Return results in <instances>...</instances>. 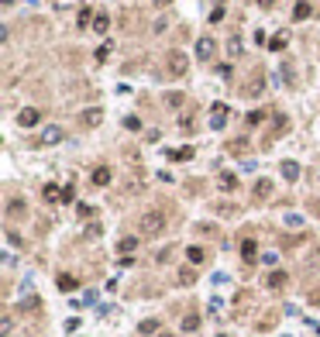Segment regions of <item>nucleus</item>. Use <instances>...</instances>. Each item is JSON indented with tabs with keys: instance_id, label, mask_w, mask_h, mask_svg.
<instances>
[{
	"instance_id": "obj_5",
	"label": "nucleus",
	"mask_w": 320,
	"mask_h": 337,
	"mask_svg": "<svg viewBox=\"0 0 320 337\" xmlns=\"http://www.w3.org/2000/svg\"><path fill=\"white\" fill-rule=\"evenodd\" d=\"M272 190H275V183H272V179H255L251 196H255V200H269V196H272Z\"/></svg>"
},
{
	"instance_id": "obj_33",
	"label": "nucleus",
	"mask_w": 320,
	"mask_h": 337,
	"mask_svg": "<svg viewBox=\"0 0 320 337\" xmlns=\"http://www.w3.org/2000/svg\"><path fill=\"white\" fill-rule=\"evenodd\" d=\"M124 128H128V131H141V121L131 114V117H124Z\"/></svg>"
},
{
	"instance_id": "obj_15",
	"label": "nucleus",
	"mask_w": 320,
	"mask_h": 337,
	"mask_svg": "<svg viewBox=\"0 0 320 337\" xmlns=\"http://www.w3.org/2000/svg\"><path fill=\"white\" fill-rule=\"evenodd\" d=\"M255 255H258V244H255L251 238H244V241H241V258H244V265H251Z\"/></svg>"
},
{
	"instance_id": "obj_40",
	"label": "nucleus",
	"mask_w": 320,
	"mask_h": 337,
	"mask_svg": "<svg viewBox=\"0 0 320 337\" xmlns=\"http://www.w3.org/2000/svg\"><path fill=\"white\" fill-rule=\"evenodd\" d=\"M80 217H93V206L90 203H80Z\"/></svg>"
},
{
	"instance_id": "obj_41",
	"label": "nucleus",
	"mask_w": 320,
	"mask_h": 337,
	"mask_svg": "<svg viewBox=\"0 0 320 337\" xmlns=\"http://www.w3.org/2000/svg\"><path fill=\"white\" fill-rule=\"evenodd\" d=\"M258 3H262V7H265V10H272V7H275V3H279V0H258Z\"/></svg>"
},
{
	"instance_id": "obj_26",
	"label": "nucleus",
	"mask_w": 320,
	"mask_h": 337,
	"mask_svg": "<svg viewBox=\"0 0 320 337\" xmlns=\"http://www.w3.org/2000/svg\"><path fill=\"white\" fill-rule=\"evenodd\" d=\"M76 286H80V282H76L73 275H59V289H66V292H73Z\"/></svg>"
},
{
	"instance_id": "obj_9",
	"label": "nucleus",
	"mask_w": 320,
	"mask_h": 337,
	"mask_svg": "<svg viewBox=\"0 0 320 337\" xmlns=\"http://www.w3.org/2000/svg\"><path fill=\"white\" fill-rule=\"evenodd\" d=\"M265 45H269L272 52H282V48L289 45V31H286V28H282V31H275V35H272V38H269Z\"/></svg>"
},
{
	"instance_id": "obj_18",
	"label": "nucleus",
	"mask_w": 320,
	"mask_h": 337,
	"mask_svg": "<svg viewBox=\"0 0 320 337\" xmlns=\"http://www.w3.org/2000/svg\"><path fill=\"white\" fill-rule=\"evenodd\" d=\"M186 258H189V265H200V262L207 258V251H203L200 244H189V248H186Z\"/></svg>"
},
{
	"instance_id": "obj_14",
	"label": "nucleus",
	"mask_w": 320,
	"mask_h": 337,
	"mask_svg": "<svg viewBox=\"0 0 320 337\" xmlns=\"http://www.w3.org/2000/svg\"><path fill=\"white\" fill-rule=\"evenodd\" d=\"M217 186H221L224 193H234V190H238V176H234V172H221V176H217Z\"/></svg>"
},
{
	"instance_id": "obj_25",
	"label": "nucleus",
	"mask_w": 320,
	"mask_h": 337,
	"mask_svg": "<svg viewBox=\"0 0 320 337\" xmlns=\"http://www.w3.org/2000/svg\"><path fill=\"white\" fill-rule=\"evenodd\" d=\"M117 248H121L124 255H131V251L138 248V238H121V244H117Z\"/></svg>"
},
{
	"instance_id": "obj_24",
	"label": "nucleus",
	"mask_w": 320,
	"mask_h": 337,
	"mask_svg": "<svg viewBox=\"0 0 320 337\" xmlns=\"http://www.w3.org/2000/svg\"><path fill=\"white\" fill-rule=\"evenodd\" d=\"M183 100H186V96H183V93H176V90H172V93H165V103H169V107H176V110L183 107Z\"/></svg>"
},
{
	"instance_id": "obj_16",
	"label": "nucleus",
	"mask_w": 320,
	"mask_h": 337,
	"mask_svg": "<svg viewBox=\"0 0 320 337\" xmlns=\"http://www.w3.org/2000/svg\"><path fill=\"white\" fill-rule=\"evenodd\" d=\"M7 217H10V220L28 217V206H24V200H10V203H7Z\"/></svg>"
},
{
	"instance_id": "obj_4",
	"label": "nucleus",
	"mask_w": 320,
	"mask_h": 337,
	"mask_svg": "<svg viewBox=\"0 0 320 337\" xmlns=\"http://www.w3.org/2000/svg\"><path fill=\"white\" fill-rule=\"evenodd\" d=\"M214 52H217V42H214L210 35H203V38L196 42V59H203V62H207V59H214Z\"/></svg>"
},
{
	"instance_id": "obj_28",
	"label": "nucleus",
	"mask_w": 320,
	"mask_h": 337,
	"mask_svg": "<svg viewBox=\"0 0 320 337\" xmlns=\"http://www.w3.org/2000/svg\"><path fill=\"white\" fill-rule=\"evenodd\" d=\"M228 52H231V55H234V59H238L241 52H244V45H241V38H238V35H234V38H231V42H228Z\"/></svg>"
},
{
	"instance_id": "obj_35",
	"label": "nucleus",
	"mask_w": 320,
	"mask_h": 337,
	"mask_svg": "<svg viewBox=\"0 0 320 337\" xmlns=\"http://www.w3.org/2000/svg\"><path fill=\"white\" fill-rule=\"evenodd\" d=\"M107 55H110V45H100L96 48V62H107Z\"/></svg>"
},
{
	"instance_id": "obj_43",
	"label": "nucleus",
	"mask_w": 320,
	"mask_h": 337,
	"mask_svg": "<svg viewBox=\"0 0 320 337\" xmlns=\"http://www.w3.org/2000/svg\"><path fill=\"white\" fill-rule=\"evenodd\" d=\"M159 337H172V334H159Z\"/></svg>"
},
{
	"instance_id": "obj_6",
	"label": "nucleus",
	"mask_w": 320,
	"mask_h": 337,
	"mask_svg": "<svg viewBox=\"0 0 320 337\" xmlns=\"http://www.w3.org/2000/svg\"><path fill=\"white\" fill-rule=\"evenodd\" d=\"M100 121H103V110H100V107H86V110L80 114V124H83V128H96Z\"/></svg>"
},
{
	"instance_id": "obj_8",
	"label": "nucleus",
	"mask_w": 320,
	"mask_h": 337,
	"mask_svg": "<svg viewBox=\"0 0 320 337\" xmlns=\"http://www.w3.org/2000/svg\"><path fill=\"white\" fill-rule=\"evenodd\" d=\"M38 141H42V144H59V141H62V128H59V124H48Z\"/></svg>"
},
{
	"instance_id": "obj_2",
	"label": "nucleus",
	"mask_w": 320,
	"mask_h": 337,
	"mask_svg": "<svg viewBox=\"0 0 320 337\" xmlns=\"http://www.w3.org/2000/svg\"><path fill=\"white\" fill-rule=\"evenodd\" d=\"M186 69H189V55H186V52H169V55H165V72H169L172 79H183Z\"/></svg>"
},
{
	"instance_id": "obj_22",
	"label": "nucleus",
	"mask_w": 320,
	"mask_h": 337,
	"mask_svg": "<svg viewBox=\"0 0 320 337\" xmlns=\"http://www.w3.org/2000/svg\"><path fill=\"white\" fill-rule=\"evenodd\" d=\"M286 279H289L286 272H272V275H269V289H282V286H286Z\"/></svg>"
},
{
	"instance_id": "obj_12",
	"label": "nucleus",
	"mask_w": 320,
	"mask_h": 337,
	"mask_svg": "<svg viewBox=\"0 0 320 337\" xmlns=\"http://www.w3.org/2000/svg\"><path fill=\"white\" fill-rule=\"evenodd\" d=\"M279 169H282V179H286V183H296V179H300V165H296L293 158H286Z\"/></svg>"
},
{
	"instance_id": "obj_36",
	"label": "nucleus",
	"mask_w": 320,
	"mask_h": 337,
	"mask_svg": "<svg viewBox=\"0 0 320 337\" xmlns=\"http://www.w3.org/2000/svg\"><path fill=\"white\" fill-rule=\"evenodd\" d=\"M196 231H200V234H207V238H214V234H217V227H210V224H196Z\"/></svg>"
},
{
	"instance_id": "obj_32",
	"label": "nucleus",
	"mask_w": 320,
	"mask_h": 337,
	"mask_svg": "<svg viewBox=\"0 0 320 337\" xmlns=\"http://www.w3.org/2000/svg\"><path fill=\"white\" fill-rule=\"evenodd\" d=\"M262 117H265V114H262V110H251V114H248V117H244V124H248V128H255V124H258V121H262Z\"/></svg>"
},
{
	"instance_id": "obj_38",
	"label": "nucleus",
	"mask_w": 320,
	"mask_h": 337,
	"mask_svg": "<svg viewBox=\"0 0 320 337\" xmlns=\"http://www.w3.org/2000/svg\"><path fill=\"white\" fill-rule=\"evenodd\" d=\"M10 327H14V320H10V317H3V324H0V334L7 337V334H10Z\"/></svg>"
},
{
	"instance_id": "obj_20",
	"label": "nucleus",
	"mask_w": 320,
	"mask_h": 337,
	"mask_svg": "<svg viewBox=\"0 0 320 337\" xmlns=\"http://www.w3.org/2000/svg\"><path fill=\"white\" fill-rule=\"evenodd\" d=\"M169 158H172V162H189V158H193V148H189V144H183V148L169 151Z\"/></svg>"
},
{
	"instance_id": "obj_3",
	"label": "nucleus",
	"mask_w": 320,
	"mask_h": 337,
	"mask_svg": "<svg viewBox=\"0 0 320 337\" xmlns=\"http://www.w3.org/2000/svg\"><path fill=\"white\" fill-rule=\"evenodd\" d=\"M265 93V72L262 69H255L251 72V79L244 83V96H262Z\"/></svg>"
},
{
	"instance_id": "obj_30",
	"label": "nucleus",
	"mask_w": 320,
	"mask_h": 337,
	"mask_svg": "<svg viewBox=\"0 0 320 337\" xmlns=\"http://www.w3.org/2000/svg\"><path fill=\"white\" fill-rule=\"evenodd\" d=\"M217 213H224V217H238V206H234V203H221Z\"/></svg>"
},
{
	"instance_id": "obj_13",
	"label": "nucleus",
	"mask_w": 320,
	"mask_h": 337,
	"mask_svg": "<svg viewBox=\"0 0 320 337\" xmlns=\"http://www.w3.org/2000/svg\"><path fill=\"white\" fill-rule=\"evenodd\" d=\"M90 179H93V186H110V179H114V176H110V169H107V165H96Z\"/></svg>"
},
{
	"instance_id": "obj_34",
	"label": "nucleus",
	"mask_w": 320,
	"mask_h": 337,
	"mask_svg": "<svg viewBox=\"0 0 320 337\" xmlns=\"http://www.w3.org/2000/svg\"><path fill=\"white\" fill-rule=\"evenodd\" d=\"M76 24H80V28H86V24L93 28V17H90V10H80V17H76Z\"/></svg>"
},
{
	"instance_id": "obj_42",
	"label": "nucleus",
	"mask_w": 320,
	"mask_h": 337,
	"mask_svg": "<svg viewBox=\"0 0 320 337\" xmlns=\"http://www.w3.org/2000/svg\"><path fill=\"white\" fill-rule=\"evenodd\" d=\"M155 3H159V7H165V3H172V0H155Z\"/></svg>"
},
{
	"instance_id": "obj_21",
	"label": "nucleus",
	"mask_w": 320,
	"mask_h": 337,
	"mask_svg": "<svg viewBox=\"0 0 320 337\" xmlns=\"http://www.w3.org/2000/svg\"><path fill=\"white\" fill-rule=\"evenodd\" d=\"M176 279H179V286H193V282H196V265H189V269H183L179 275H176Z\"/></svg>"
},
{
	"instance_id": "obj_39",
	"label": "nucleus",
	"mask_w": 320,
	"mask_h": 337,
	"mask_svg": "<svg viewBox=\"0 0 320 337\" xmlns=\"http://www.w3.org/2000/svg\"><path fill=\"white\" fill-rule=\"evenodd\" d=\"M179 128H183V131H193V117H189V114H186V117H183V121H179Z\"/></svg>"
},
{
	"instance_id": "obj_27",
	"label": "nucleus",
	"mask_w": 320,
	"mask_h": 337,
	"mask_svg": "<svg viewBox=\"0 0 320 337\" xmlns=\"http://www.w3.org/2000/svg\"><path fill=\"white\" fill-rule=\"evenodd\" d=\"M42 196H45L48 203H59V200H62V193H59L55 186H45V190H42Z\"/></svg>"
},
{
	"instance_id": "obj_11",
	"label": "nucleus",
	"mask_w": 320,
	"mask_h": 337,
	"mask_svg": "<svg viewBox=\"0 0 320 337\" xmlns=\"http://www.w3.org/2000/svg\"><path fill=\"white\" fill-rule=\"evenodd\" d=\"M314 17V7L307 3V0H296V7H293V21H310Z\"/></svg>"
},
{
	"instance_id": "obj_29",
	"label": "nucleus",
	"mask_w": 320,
	"mask_h": 337,
	"mask_svg": "<svg viewBox=\"0 0 320 337\" xmlns=\"http://www.w3.org/2000/svg\"><path fill=\"white\" fill-rule=\"evenodd\" d=\"M196 327H200V317H196V313L183 317V331H196Z\"/></svg>"
},
{
	"instance_id": "obj_10",
	"label": "nucleus",
	"mask_w": 320,
	"mask_h": 337,
	"mask_svg": "<svg viewBox=\"0 0 320 337\" xmlns=\"http://www.w3.org/2000/svg\"><path fill=\"white\" fill-rule=\"evenodd\" d=\"M38 121H42V114H38L35 107H24V110H21V117H17V124H21V128H35Z\"/></svg>"
},
{
	"instance_id": "obj_7",
	"label": "nucleus",
	"mask_w": 320,
	"mask_h": 337,
	"mask_svg": "<svg viewBox=\"0 0 320 337\" xmlns=\"http://www.w3.org/2000/svg\"><path fill=\"white\" fill-rule=\"evenodd\" d=\"M228 117H231V110H228L224 103H217V107L210 110V128H217V131H221V128L228 124Z\"/></svg>"
},
{
	"instance_id": "obj_19",
	"label": "nucleus",
	"mask_w": 320,
	"mask_h": 337,
	"mask_svg": "<svg viewBox=\"0 0 320 337\" xmlns=\"http://www.w3.org/2000/svg\"><path fill=\"white\" fill-rule=\"evenodd\" d=\"M93 31H96V35H107V31H110V17H107V14H96V17H93Z\"/></svg>"
},
{
	"instance_id": "obj_37",
	"label": "nucleus",
	"mask_w": 320,
	"mask_h": 337,
	"mask_svg": "<svg viewBox=\"0 0 320 337\" xmlns=\"http://www.w3.org/2000/svg\"><path fill=\"white\" fill-rule=\"evenodd\" d=\"M231 72H234V69L228 66V62H224V66H217V76H221V79H231Z\"/></svg>"
},
{
	"instance_id": "obj_23",
	"label": "nucleus",
	"mask_w": 320,
	"mask_h": 337,
	"mask_svg": "<svg viewBox=\"0 0 320 337\" xmlns=\"http://www.w3.org/2000/svg\"><path fill=\"white\" fill-rule=\"evenodd\" d=\"M155 331H159V320L155 317H148V320L138 324V334H155Z\"/></svg>"
},
{
	"instance_id": "obj_1",
	"label": "nucleus",
	"mask_w": 320,
	"mask_h": 337,
	"mask_svg": "<svg viewBox=\"0 0 320 337\" xmlns=\"http://www.w3.org/2000/svg\"><path fill=\"white\" fill-rule=\"evenodd\" d=\"M165 210H159V206H152V210H145L141 217H138V234L141 238H155V234H162L165 231Z\"/></svg>"
},
{
	"instance_id": "obj_31",
	"label": "nucleus",
	"mask_w": 320,
	"mask_h": 337,
	"mask_svg": "<svg viewBox=\"0 0 320 337\" xmlns=\"http://www.w3.org/2000/svg\"><path fill=\"white\" fill-rule=\"evenodd\" d=\"M221 21H224V3H217L214 14H210V24H221Z\"/></svg>"
},
{
	"instance_id": "obj_17",
	"label": "nucleus",
	"mask_w": 320,
	"mask_h": 337,
	"mask_svg": "<svg viewBox=\"0 0 320 337\" xmlns=\"http://www.w3.org/2000/svg\"><path fill=\"white\" fill-rule=\"evenodd\" d=\"M224 151H228V155H244V151H248V138H234V141H228Z\"/></svg>"
}]
</instances>
